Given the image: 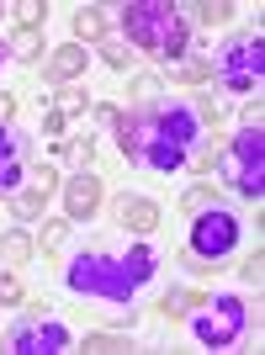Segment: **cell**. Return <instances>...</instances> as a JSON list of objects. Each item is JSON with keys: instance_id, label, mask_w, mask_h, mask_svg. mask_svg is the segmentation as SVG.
<instances>
[{"instance_id": "obj_8", "label": "cell", "mask_w": 265, "mask_h": 355, "mask_svg": "<svg viewBox=\"0 0 265 355\" xmlns=\"http://www.w3.org/2000/svg\"><path fill=\"white\" fill-rule=\"evenodd\" d=\"M239 244V218L223 207H207L196 212L191 223V254H202V260H223V254H234Z\"/></svg>"}, {"instance_id": "obj_23", "label": "cell", "mask_w": 265, "mask_h": 355, "mask_svg": "<svg viewBox=\"0 0 265 355\" xmlns=\"http://www.w3.org/2000/svg\"><path fill=\"white\" fill-rule=\"evenodd\" d=\"M101 53L112 69H128V43H112V37H101Z\"/></svg>"}, {"instance_id": "obj_30", "label": "cell", "mask_w": 265, "mask_h": 355, "mask_svg": "<svg viewBox=\"0 0 265 355\" xmlns=\"http://www.w3.org/2000/svg\"><path fill=\"white\" fill-rule=\"evenodd\" d=\"M0 59H6V43H0Z\"/></svg>"}, {"instance_id": "obj_18", "label": "cell", "mask_w": 265, "mask_h": 355, "mask_svg": "<svg viewBox=\"0 0 265 355\" xmlns=\"http://www.w3.org/2000/svg\"><path fill=\"white\" fill-rule=\"evenodd\" d=\"M16 21H22V32H37L48 21V6H37V0H27V6H16Z\"/></svg>"}, {"instance_id": "obj_25", "label": "cell", "mask_w": 265, "mask_h": 355, "mask_svg": "<svg viewBox=\"0 0 265 355\" xmlns=\"http://www.w3.org/2000/svg\"><path fill=\"white\" fill-rule=\"evenodd\" d=\"M0 302H22V282L16 276H0Z\"/></svg>"}, {"instance_id": "obj_11", "label": "cell", "mask_w": 265, "mask_h": 355, "mask_svg": "<svg viewBox=\"0 0 265 355\" xmlns=\"http://www.w3.org/2000/svg\"><path fill=\"white\" fill-rule=\"evenodd\" d=\"M117 223H122V228H132V234H154L160 207H154L148 196H122V202H117Z\"/></svg>"}, {"instance_id": "obj_3", "label": "cell", "mask_w": 265, "mask_h": 355, "mask_svg": "<svg viewBox=\"0 0 265 355\" xmlns=\"http://www.w3.org/2000/svg\"><path fill=\"white\" fill-rule=\"evenodd\" d=\"M122 32H128V43L138 53L170 59V64L186 53V37H191L180 6H170V0H132V6H122Z\"/></svg>"}, {"instance_id": "obj_9", "label": "cell", "mask_w": 265, "mask_h": 355, "mask_svg": "<svg viewBox=\"0 0 265 355\" xmlns=\"http://www.w3.org/2000/svg\"><path fill=\"white\" fill-rule=\"evenodd\" d=\"M96 207H101V180L96 175H74L69 186H64V212H69V223L90 218Z\"/></svg>"}, {"instance_id": "obj_22", "label": "cell", "mask_w": 265, "mask_h": 355, "mask_svg": "<svg viewBox=\"0 0 265 355\" xmlns=\"http://www.w3.org/2000/svg\"><path fill=\"white\" fill-rule=\"evenodd\" d=\"M85 350L112 355V350H128V340H122V334H85Z\"/></svg>"}, {"instance_id": "obj_4", "label": "cell", "mask_w": 265, "mask_h": 355, "mask_svg": "<svg viewBox=\"0 0 265 355\" xmlns=\"http://www.w3.org/2000/svg\"><path fill=\"white\" fill-rule=\"evenodd\" d=\"M212 170H218L223 186H234L239 196L260 202L265 196V133L260 128H244L239 138H228L223 154L212 159Z\"/></svg>"}, {"instance_id": "obj_10", "label": "cell", "mask_w": 265, "mask_h": 355, "mask_svg": "<svg viewBox=\"0 0 265 355\" xmlns=\"http://www.w3.org/2000/svg\"><path fill=\"white\" fill-rule=\"evenodd\" d=\"M53 170H37V180H32L27 191H11V207H16V218H37V212L48 207V196H53Z\"/></svg>"}, {"instance_id": "obj_6", "label": "cell", "mask_w": 265, "mask_h": 355, "mask_svg": "<svg viewBox=\"0 0 265 355\" xmlns=\"http://www.w3.org/2000/svg\"><path fill=\"white\" fill-rule=\"evenodd\" d=\"M244 324H250L244 297H212V302L202 297V313H196L191 329H196V340H202L207 350H228V345H239Z\"/></svg>"}, {"instance_id": "obj_27", "label": "cell", "mask_w": 265, "mask_h": 355, "mask_svg": "<svg viewBox=\"0 0 265 355\" xmlns=\"http://www.w3.org/2000/svg\"><path fill=\"white\" fill-rule=\"evenodd\" d=\"M59 112H64V117H74V112H85V96H74V90H64Z\"/></svg>"}, {"instance_id": "obj_1", "label": "cell", "mask_w": 265, "mask_h": 355, "mask_svg": "<svg viewBox=\"0 0 265 355\" xmlns=\"http://www.w3.org/2000/svg\"><path fill=\"white\" fill-rule=\"evenodd\" d=\"M117 144L132 164H144V170H180L186 154L196 144V112L191 106H144V112H132V117L117 122Z\"/></svg>"}, {"instance_id": "obj_26", "label": "cell", "mask_w": 265, "mask_h": 355, "mask_svg": "<svg viewBox=\"0 0 265 355\" xmlns=\"http://www.w3.org/2000/svg\"><path fill=\"white\" fill-rule=\"evenodd\" d=\"M37 43H43L37 32H16V48H22V59H32V53H37Z\"/></svg>"}, {"instance_id": "obj_7", "label": "cell", "mask_w": 265, "mask_h": 355, "mask_svg": "<svg viewBox=\"0 0 265 355\" xmlns=\"http://www.w3.org/2000/svg\"><path fill=\"white\" fill-rule=\"evenodd\" d=\"M6 350H11V355H59V350H69V329H64L59 318L27 313V318H16V324H11Z\"/></svg>"}, {"instance_id": "obj_24", "label": "cell", "mask_w": 265, "mask_h": 355, "mask_svg": "<svg viewBox=\"0 0 265 355\" xmlns=\"http://www.w3.org/2000/svg\"><path fill=\"white\" fill-rule=\"evenodd\" d=\"M176 74H180V80H202L207 64H202V59H176Z\"/></svg>"}, {"instance_id": "obj_13", "label": "cell", "mask_w": 265, "mask_h": 355, "mask_svg": "<svg viewBox=\"0 0 265 355\" xmlns=\"http://www.w3.org/2000/svg\"><path fill=\"white\" fill-rule=\"evenodd\" d=\"M16 186H22V148H16V138L0 128V196H11Z\"/></svg>"}, {"instance_id": "obj_2", "label": "cell", "mask_w": 265, "mask_h": 355, "mask_svg": "<svg viewBox=\"0 0 265 355\" xmlns=\"http://www.w3.org/2000/svg\"><path fill=\"white\" fill-rule=\"evenodd\" d=\"M154 266H160V254L148 250V244H138V250H128V254L90 250L69 266V286L85 292V297H101V302H128V297L154 276Z\"/></svg>"}, {"instance_id": "obj_21", "label": "cell", "mask_w": 265, "mask_h": 355, "mask_svg": "<svg viewBox=\"0 0 265 355\" xmlns=\"http://www.w3.org/2000/svg\"><path fill=\"white\" fill-rule=\"evenodd\" d=\"M207 207H212V180H202V186L186 191V212H207Z\"/></svg>"}, {"instance_id": "obj_28", "label": "cell", "mask_w": 265, "mask_h": 355, "mask_svg": "<svg viewBox=\"0 0 265 355\" xmlns=\"http://www.w3.org/2000/svg\"><path fill=\"white\" fill-rule=\"evenodd\" d=\"M186 270H191V276H212L218 266H212V260H202V254H186Z\"/></svg>"}, {"instance_id": "obj_20", "label": "cell", "mask_w": 265, "mask_h": 355, "mask_svg": "<svg viewBox=\"0 0 265 355\" xmlns=\"http://www.w3.org/2000/svg\"><path fill=\"white\" fill-rule=\"evenodd\" d=\"M64 244H69V223H48V228H43V250L59 254Z\"/></svg>"}, {"instance_id": "obj_15", "label": "cell", "mask_w": 265, "mask_h": 355, "mask_svg": "<svg viewBox=\"0 0 265 355\" xmlns=\"http://www.w3.org/2000/svg\"><path fill=\"white\" fill-rule=\"evenodd\" d=\"M180 11H196L202 27H223V21L234 16V6H228V0H202V6H180Z\"/></svg>"}, {"instance_id": "obj_12", "label": "cell", "mask_w": 265, "mask_h": 355, "mask_svg": "<svg viewBox=\"0 0 265 355\" xmlns=\"http://www.w3.org/2000/svg\"><path fill=\"white\" fill-rule=\"evenodd\" d=\"M43 74H48V80H59V85H69L74 74H85V48H80V43L53 48V59L43 64Z\"/></svg>"}, {"instance_id": "obj_29", "label": "cell", "mask_w": 265, "mask_h": 355, "mask_svg": "<svg viewBox=\"0 0 265 355\" xmlns=\"http://www.w3.org/2000/svg\"><path fill=\"white\" fill-rule=\"evenodd\" d=\"M64 122H69V117H64V112H48V122H43V128H48V133H53V138H59V133H64Z\"/></svg>"}, {"instance_id": "obj_14", "label": "cell", "mask_w": 265, "mask_h": 355, "mask_svg": "<svg viewBox=\"0 0 265 355\" xmlns=\"http://www.w3.org/2000/svg\"><path fill=\"white\" fill-rule=\"evenodd\" d=\"M74 37H80V43H101V37H106V16L96 11V6L74 11Z\"/></svg>"}, {"instance_id": "obj_16", "label": "cell", "mask_w": 265, "mask_h": 355, "mask_svg": "<svg viewBox=\"0 0 265 355\" xmlns=\"http://www.w3.org/2000/svg\"><path fill=\"white\" fill-rule=\"evenodd\" d=\"M27 254H32V239L27 234H6V239H0V266H22Z\"/></svg>"}, {"instance_id": "obj_19", "label": "cell", "mask_w": 265, "mask_h": 355, "mask_svg": "<svg viewBox=\"0 0 265 355\" xmlns=\"http://www.w3.org/2000/svg\"><path fill=\"white\" fill-rule=\"evenodd\" d=\"M132 96L144 106H160V80H154V74H138V80H132Z\"/></svg>"}, {"instance_id": "obj_17", "label": "cell", "mask_w": 265, "mask_h": 355, "mask_svg": "<svg viewBox=\"0 0 265 355\" xmlns=\"http://www.w3.org/2000/svg\"><path fill=\"white\" fill-rule=\"evenodd\" d=\"M191 308H202V297H196V292H170V297L160 302L164 318H180V313H191Z\"/></svg>"}, {"instance_id": "obj_5", "label": "cell", "mask_w": 265, "mask_h": 355, "mask_svg": "<svg viewBox=\"0 0 265 355\" xmlns=\"http://www.w3.org/2000/svg\"><path fill=\"white\" fill-rule=\"evenodd\" d=\"M265 80V37L260 32H234L218 48V85L234 96H255Z\"/></svg>"}]
</instances>
